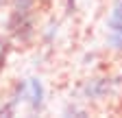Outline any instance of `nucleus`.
<instances>
[{"label": "nucleus", "mask_w": 122, "mask_h": 118, "mask_svg": "<svg viewBox=\"0 0 122 118\" xmlns=\"http://www.w3.org/2000/svg\"><path fill=\"white\" fill-rule=\"evenodd\" d=\"M107 42L116 50H122V0H116L107 18Z\"/></svg>", "instance_id": "obj_1"}, {"label": "nucleus", "mask_w": 122, "mask_h": 118, "mask_svg": "<svg viewBox=\"0 0 122 118\" xmlns=\"http://www.w3.org/2000/svg\"><path fill=\"white\" fill-rule=\"evenodd\" d=\"M26 90H28L30 105H33L35 109H39L41 103H44V87H41V81H39V79H30V81L26 83Z\"/></svg>", "instance_id": "obj_2"}, {"label": "nucleus", "mask_w": 122, "mask_h": 118, "mask_svg": "<svg viewBox=\"0 0 122 118\" xmlns=\"http://www.w3.org/2000/svg\"><path fill=\"white\" fill-rule=\"evenodd\" d=\"M5 53H7V50H5V44L0 42V68L5 66Z\"/></svg>", "instance_id": "obj_3"}, {"label": "nucleus", "mask_w": 122, "mask_h": 118, "mask_svg": "<svg viewBox=\"0 0 122 118\" xmlns=\"http://www.w3.org/2000/svg\"><path fill=\"white\" fill-rule=\"evenodd\" d=\"M74 5H76V0H68V11H74Z\"/></svg>", "instance_id": "obj_4"}, {"label": "nucleus", "mask_w": 122, "mask_h": 118, "mask_svg": "<svg viewBox=\"0 0 122 118\" xmlns=\"http://www.w3.org/2000/svg\"><path fill=\"white\" fill-rule=\"evenodd\" d=\"M0 2H2V0H0Z\"/></svg>", "instance_id": "obj_5"}]
</instances>
